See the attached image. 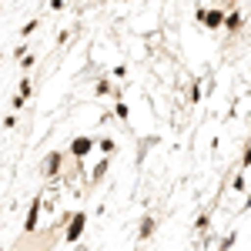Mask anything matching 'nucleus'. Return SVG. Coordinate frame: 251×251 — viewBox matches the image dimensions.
Listing matches in <instances>:
<instances>
[{
	"instance_id": "0eeeda50",
	"label": "nucleus",
	"mask_w": 251,
	"mask_h": 251,
	"mask_svg": "<svg viewBox=\"0 0 251 251\" xmlns=\"http://www.w3.org/2000/svg\"><path fill=\"white\" fill-rule=\"evenodd\" d=\"M74 151H77V154H87V151H91V141H77Z\"/></svg>"
},
{
	"instance_id": "39448f33",
	"label": "nucleus",
	"mask_w": 251,
	"mask_h": 251,
	"mask_svg": "<svg viewBox=\"0 0 251 251\" xmlns=\"http://www.w3.org/2000/svg\"><path fill=\"white\" fill-rule=\"evenodd\" d=\"M241 171H251V144H245V151H241V164H238Z\"/></svg>"
},
{
	"instance_id": "20e7f679",
	"label": "nucleus",
	"mask_w": 251,
	"mask_h": 251,
	"mask_svg": "<svg viewBox=\"0 0 251 251\" xmlns=\"http://www.w3.org/2000/svg\"><path fill=\"white\" fill-rule=\"evenodd\" d=\"M211 228V211H201L194 218V231H208Z\"/></svg>"
},
{
	"instance_id": "f03ea898",
	"label": "nucleus",
	"mask_w": 251,
	"mask_h": 251,
	"mask_svg": "<svg viewBox=\"0 0 251 251\" xmlns=\"http://www.w3.org/2000/svg\"><path fill=\"white\" fill-rule=\"evenodd\" d=\"M204 94H208V91H204V80L194 77V80H191V87H188V104H194V107H198V104L204 100Z\"/></svg>"
},
{
	"instance_id": "f257e3e1",
	"label": "nucleus",
	"mask_w": 251,
	"mask_h": 251,
	"mask_svg": "<svg viewBox=\"0 0 251 251\" xmlns=\"http://www.w3.org/2000/svg\"><path fill=\"white\" fill-rule=\"evenodd\" d=\"M221 30H228V34H241L245 30V10H238V7H231V10H225V27Z\"/></svg>"
},
{
	"instance_id": "423d86ee",
	"label": "nucleus",
	"mask_w": 251,
	"mask_h": 251,
	"mask_svg": "<svg viewBox=\"0 0 251 251\" xmlns=\"http://www.w3.org/2000/svg\"><path fill=\"white\" fill-rule=\"evenodd\" d=\"M234 238H238V234L231 231L228 238H225V241H221V251H231V248H234Z\"/></svg>"
},
{
	"instance_id": "7ed1b4c3",
	"label": "nucleus",
	"mask_w": 251,
	"mask_h": 251,
	"mask_svg": "<svg viewBox=\"0 0 251 251\" xmlns=\"http://www.w3.org/2000/svg\"><path fill=\"white\" fill-rule=\"evenodd\" d=\"M154 231H157V218H154V214H148V218L141 221V241L154 238Z\"/></svg>"
}]
</instances>
